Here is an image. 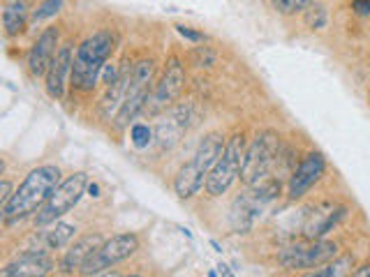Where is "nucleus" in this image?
<instances>
[{
  "instance_id": "obj_23",
  "label": "nucleus",
  "mask_w": 370,
  "mask_h": 277,
  "mask_svg": "<svg viewBox=\"0 0 370 277\" xmlns=\"http://www.w3.org/2000/svg\"><path fill=\"white\" fill-rule=\"evenodd\" d=\"M60 7H63V0H44V3L39 5L35 12H33V21L37 24V21L56 17V14L60 12Z\"/></svg>"
},
{
  "instance_id": "obj_28",
  "label": "nucleus",
  "mask_w": 370,
  "mask_h": 277,
  "mask_svg": "<svg viewBox=\"0 0 370 277\" xmlns=\"http://www.w3.org/2000/svg\"><path fill=\"white\" fill-rule=\"evenodd\" d=\"M352 7L359 17H370V0H352Z\"/></svg>"
},
{
  "instance_id": "obj_3",
  "label": "nucleus",
  "mask_w": 370,
  "mask_h": 277,
  "mask_svg": "<svg viewBox=\"0 0 370 277\" xmlns=\"http://www.w3.org/2000/svg\"><path fill=\"white\" fill-rule=\"evenodd\" d=\"M114 48V37L112 33H95L93 37H88L84 44L79 46L77 58L72 65V83L79 90H93L98 83L100 72L107 65V58L112 55Z\"/></svg>"
},
{
  "instance_id": "obj_21",
  "label": "nucleus",
  "mask_w": 370,
  "mask_h": 277,
  "mask_svg": "<svg viewBox=\"0 0 370 277\" xmlns=\"http://www.w3.org/2000/svg\"><path fill=\"white\" fill-rule=\"evenodd\" d=\"M74 231H77V226H74V224H67V222H53V226L46 231L44 240H46V245H49L51 249L65 247L67 242L74 238Z\"/></svg>"
},
{
  "instance_id": "obj_29",
  "label": "nucleus",
  "mask_w": 370,
  "mask_h": 277,
  "mask_svg": "<svg viewBox=\"0 0 370 277\" xmlns=\"http://www.w3.org/2000/svg\"><path fill=\"white\" fill-rule=\"evenodd\" d=\"M0 190H3V194H0V201H3V206H8V201L12 199V185L8 183V180H3V185H0Z\"/></svg>"
},
{
  "instance_id": "obj_14",
  "label": "nucleus",
  "mask_w": 370,
  "mask_h": 277,
  "mask_svg": "<svg viewBox=\"0 0 370 277\" xmlns=\"http://www.w3.org/2000/svg\"><path fill=\"white\" fill-rule=\"evenodd\" d=\"M342 215H345V208L342 206L321 204L317 208H312V211L308 213L306 222H303V235L308 240L324 238V235L342 220Z\"/></svg>"
},
{
  "instance_id": "obj_20",
  "label": "nucleus",
  "mask_w": 370,
  "mask_h": 277,
  "mask_svg": "<svg viewBox=\"0 0 370 277\" xmlns=\"http://www.w3.org/2000/svg\"><path fill=\"white\" fill-rule=\"evenodd\" d=\"M3 24H5V33L10 37L21 35L26 30V26H28V5L24 0H10L3 12Z\"/></svg>"
},
{
  "instance_id": "obj_9",
  "label": "nucleus",
  "mask_w": 370,
  "mask_h": 277,
  "mask_svg": "<svg viewBox=\"0 0 370 277\" xmlns=\"http://www.w3.org/2000/svg\"><path fill=\"white\" fill-rule=\"evenodd\" d=\"M139 249V238L134 233H118L107 242H102V247L81 266V275H100L105 273V268H112L116 263L125 261L127 256H132Z\"/></svg>"
},
{
  "instance_id": "obj_6",
  "label": "nucleus",
  "mask_w": 370,
  "mask_h": 277,
  "mask_svg": "<svg viewBox=\"0 0 370 277\" xmlns=\"http://www.w3.org/2000/svg\"><path fill=\"white\" fill-rule=\"evenodd\" d=\"M280 155V136L276 132L266 129L255 136V141L248 145L241 169V180L245 185H255L262 178L269 176V171L276 166Z\"/></svg>"
},
{
  "instance_id": "obj_5",
  "label": "nucleus",
  "mask_w": 370,
  "mask_h": 277,
  "mask_svg": "<svg viewBox=\"0 0 370 277\" xmlns=\"http://www.w3.org/2000/svg\"><path fill=\"white\" fill-rule=\"evenodd\" d=\"M243 159H245V138L243 134H236L227 141L222 155L218 157V162L206 176V185L204 187H206L211 197H220V194H224L234 185V180L241 176Z\"/></svg>"
},
{
  "instance_id": "obj_24",
  "label": "nucleus",
  "mask_w": 370,
  "mask_h": 277,
  "mask_svg": "<svg viewBox=\"0 0 370 277\" xmlns=\"http://www.w3.org/2000/svg\"><path fill=\"white\" fill-rule=\"evenodd\" d=\"M306 21L310 28H324L326 26V10L319 3H312L306 14Z\"/></svg>"
},
{
  "instance_id": "obj_32",
  "label": "nucleus",
  "mask_w": 370,
  "mask_h": 277,
  "mask_svg": "<svg viewBox=\"0 0 370 277\" xmlns=\"http://www.w3.org/2000/svg\"><path fill=\"white\" fill-rule=\"evenodd\" d=\"M368 97H370V95H368Z\"/></svg>"
},
{
  "instance_id": "obj_1",
  "label": "nucleus",
  "mask_w": 370,
  "mask_h": 277,
  "mask_svg": "<svg viewBox=\"0 0 370 277\" xmlns=\"http://www.w3.org/2000/svg\"><path fill=\"white\" fill-rule=\"evenodd\" d=\"M60 185V169L53 164L37 166L33 169L19 190L12 194L8 206H3V217L8 224H15L19 220H26L28 215L37 213L46 201H49L51 192Z\"/></svg>"
},
{
  "instance_id": "obj_15",
  "label": "nucleus",
  "mask_w": 370,
  "mask_h": 277,
  "mask_svg": "<svg viewBox=\"0 0 370 277\" xmlns=\"http://www.w3.org/2000/svg\"><path fill=\"white\" fill-rule=\"evenodd\" d=\"M56 46H58V30L56 28H46L37 37L35 44H33L30 55H28V69L33 76H44L49 72L51 62L58 53Z\"/></svg>"
},
{
  "instance_id": "obj_27",
  "label": "nucleus",
  "mask_w": 370,
  "mask_h": 277,
  "mask_svg": "<svg viewBox=\"0 0 370 277\" xmlns=\"http://www.w3.org/2000/svg\"><path fill=\"white\" fill-rule=\"evenodd\" d=\"M176 30H178V35H183V37L190 42H204V35L193 30V28H188V26H176Z\"/></svg>"
},
{
  "instance_id": "obj_16",
  "label": "nucleus",
  "mask_w": 370,
  "mask_h": 277,
  "mask_svg": "<svg viewBox=\"0 0 370 277\" xmlns=\"http://www.w3.org/2000/svg\"><path fill=\"white\" fill-rule=\"evenodd\" d=\"M190 116H193V109H190V107H178V109L171 111L169 116H164L160 123H157L155 134H157V141H160L162 148L174 145L178 141V136H181L183 132L193 125Z\"/></svg>"
},
{
  "instance_id": "obj_19",
  "label": "nucleus",
  "mask_w": 370,
  "mask_h": 277,
  "mask_svg": "<svg viewBox=\"0 0 370 277\" xmlns=\"http://www.w3.org/2000/svg\"><path fill=\"white\" fill-rule=\"evenodd\" d=\"M102 247V238L98 233L95 235H84L81 240H77L74 245L67 249V254L63 256V270L65 273H74V270H81V266L91 259V256L98 252V249Z\"/></svg>"
},
{
  "instance_id": "obj_18",
  "label": "nucleus",
  "mask_w": 370,
  "mask_h": 277,
  "mask_svg": "<svg viewBox=\"0 0 370 277\" xmlns=\"http://www.w3.org/2000/svg\"><path fill=\"white\" fill-rule=\"evenodd\" d=\"M72 48L70 46H63L58 48L56 58H53L49 72H46V93L51 97H60L65 95V81H67V74H72Z\"/></svg>"
},
{
  "instance_id": "obj_11",
  "label": "nucleus",
  "mask_w": 370,
  "mask_h": 277,
  "mask_svg": "<svg viewBox=\"0 0 370 277\" xmlns=\"http://www.w3.org/2000/svg\"><path fill=\"white\" fill-rule=\"evenodd\" d=\"M185 88V69L178 58H171L167 62V69H164L160 83H157L155 93H153V111L167 109L171 107L178 97H181Z\"/></svg>"
},
{
  "instance_id": "obj_25",
  "label": "nucleus",
  "mask_w": 370,
  "mask_h": 277,
  "mask_svg": "<svg viewBox=\"0 0 370 277\" xmlns=\"http://www.w3.org/2000/svg\"><path fill=\"white\" fill-rule=\"evenodd\" d=\"M276 5L283 14H297L303 12L306 7H310L312 0H276Z\"/></svg>"
},
{
  "instance_id": "obj_8",
  "label": "nucleus",
  "mask_w": 370,
  "mask_h": 277,
  "mask_svg": "<svg viewBox=\"0 0 370 277\" xmlns=\"http://www.w3.org/2000/svg\"><path fill=\"white\" fill-rule=\"evenodd\" d=\"M153 60H141L132 67V79H130L125 102H123L121 111L116 114V127H125L130 120H134L136 114L146 107L148 102V83L153 79Z\"/></svg>"
},
{
  "instance_id": "obj_7",
  "label": "nucleus",
  "mask_w": 370,
  "mask_h": 277,
  "mask_svg": "<svg viewBox=\"0 0 370 277\" xmlns=\"http://www.w3.org/2000/svg\"><path fill=\"white\" fill-rule=\"evenodd\" d=\"M86 183H88V176L84 171L67 176L63 183L51 192L49 201H46V204L37 211L35 224L37 226H49V224H53V222H58L63 215L70 213L72 208L79 204V199L84 197Z\"/></svg>"
},
{
  "instance_id": "obj_12",
  "label": "nucleus",
  "mask_w": 370,
  "mask_h": 277,
  "mask_svg": "<svg viewBox=\"0 0 370 277\" xmlns=\"http://www.w3.org/2000/svg\"><path fill=\"white\" fill-rule=\"evenodd\" d=\"M324 169H326L324 155H321V152H308L303 157V162H301L290 176V187H287L290 197L292 199L303 197V194L324 176Z\"/></svg>"
},
{
  "instance_id": "obj_10",
  "label": "nucleus",
  "mask_w": 370,
  "mask_h": 277,
  "mask_svg": "<svg viewBox=\"0 0 370 277\" xmlns=\"http://www.w3.org/2000/svg\"><path fill=\"white\" fill-rule=\"evenodd\" d=\"M338 245L328 240H310L308 245H292L285 247L278 254V261L290 270H306V268H319L326 261L335 259Z\"/></svg>"
},
{
  "instance_id": "obj_26",
  "label": "nucleus",
  "mask_w": 370,
  "mask_h": 277,
  "mask_svg": "<svg viewBox=\"0 0 370 277\" xmlns=\"http://www.w3.org/2000/svg\"><path fill=\"white\" fill-rule=\"evenodd\" d=\"M132 143L136 148H143V145L150 143V129L146 125H134L132 127Z\"/></svg>"
},
{
  "instance_id": "obj_22",
  "label": "nucleus",
  "mask_w": 370,
  "mask_h": 277,
  "mask_svg": "<svg viewBox=\"0 0 370 277\" xmlns=\"http://www.w3.org/2000/svg\"><path fill=\"white\" fill-rule=\"evenodd\" d=\"M354 268V256H340V259H331L326 261L324 266L315 270V277H340V275H349Z\"/></svg>"
},
{
  "instance_id": "obj_30",
  "label": "nucleus",
  "mask_w": 370,
  "mask_h": 277,
  "mask_svg": "<svg viewBox=\"0 0 370 277\" xmlns=\"http://www.w3.org/2000/svg\"><path fill=\"white\" fill-rule=\"evenodd\" d=\"M356 277H370V263H366V266H361L359 270H354Z\"/></svg>"
},
{
  "instance_id": "obj_17",
  "label": "nucleus",
  "mask_w": 370,
  "mask_h": 277,
  "mask_svg": "<svg viewBox=\"0 0 370 277\" xmlns=\"http://www.w3.org/2000/svg\"><path fill=\"white\" fill-rule=\"evenodd\" d=\"M130 79H132V69L130 67H123L118 76L109 83L107 88V95L102 97L100 102V114L105 120H114L116 114L121 111L123 102H125V95H127V86H130Z\"/></svg>"
},
{
  "instance_id": "obj_31",
  "label": "nucleus",
  "mask_w": 370,
  "mask_h": 277,
  "mask_svg": "<svg viewBox=\"0 0 370 277\" xmlns=\"http://www.w3.org/2000/svg\"><path fill=\"white\" fill-rule=\"evenodd\" d=\"M8 3H10V0H8Z\"/></svg>"
},
{
  "instance_id": "obj_2",
  "label": "nucleus",
  "mask_w": 370,
  "mask_h": 277,
  "mask_svg": "<svg viewBox=\"0 0 370 277\" xmlns=\"http://www.w3.org/2000/svg\"><path fill=\"white\" fill-rule=\"evenodd\" d=\"M224 143L220 134H209L204 141L200 143V148L193 155L190 162H185L181 166V171L176 173V180H174V190L181 199H190L195 197L197 192L202 190L204 185H206V176L209 171L213 169V164L218 162V157L222 155L224 150Z\"/></svg>"
},
{
  "instance_id": "obj_13",
  "label": "nucleus",
  "mask_w": 370,
  "mask_h": 277,
  "mask_svg": "<svg viewBox=\"0 0 370 277\" xmlns=\"http://www.w3.org/2000/svg\"><path fill=\"white\" fill-rule=\"evenodd\" d=\"M53 270L51 256L42 252V249H28V252L19 254L15 261H10L8 266L0 270L3 277H42Z\"/></svg>"
},
{
  "instance_id": "obj_4",
  "label": "nucleus",
  "mask_w": 370,
  "mask_h": 277,
  "mask_svg": "<svg viewBox=\"0 0 370 277\" xmlns=\"http://www.w3.org/2000/svg\"><path fill=\"white\" fill-rule=\"evenodd\" d=\"M248 187L250 190L241 194V197L234 201V206H231V226H234L238 233L248 231V229L255 224L257 215L278 197L280 180L266 176L259 180V183L248 185Z\"/></svg>"
}]
</instances>
